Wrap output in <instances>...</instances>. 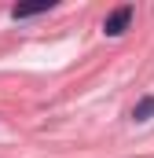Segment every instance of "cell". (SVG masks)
<instances>
[{
    "label": "cell",
    "instance_id": "1",
    "mask_svg": "<svg viewBox=\"0 0 154 158\" xmlns=\"http://www.w3.org/2000/svg\"><path fill=\"white\" fill-rule=\"evenodd\" d=\"M128 22H132V7L125 4V7H117V11H110V15H107L103 33H107V37H121V33L128 30Z\"/></svg>",
    "mask_w": 154,
    "mask_h": 158
},
{
    "label": "cell",
    "instance_id": "2",
    "mask_svg": "<svg viewBox=\"0 0 154 158\" xmlns=\"http://www.w3.org/2000/svg\"><path fill=\"white\" fill-rule=\"evenodd\" d=\"M55 4L51 0H40V4H30V7H11V19H30V15H44V11H51Z\"/></svg>",
    "mask_w": 154,
    "mask_h": 158
},
{
    "label": "cell",
    "instance_id": "3",
    "mask_svg": "<svg viewBox=\"0 0 154 158\" xmlns=\"http://www.w3.org/2000/svg\"><path fill=\"white\" fill-rule=\"evenodd\" d=\"M132 118H136V121H151V118H154V96H147V99H140V103H136Z\"/></svg>",
    "mask_w": 154,
    "mask_h": 158
}]
</instances>
